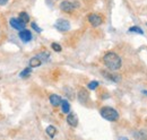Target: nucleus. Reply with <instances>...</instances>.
Listing matches in <instances>:
<instances>
[{
	"mask_svg": "<svg viewBox=\"0 0 147 140\" xmlns=\"http://www.w3.org/2000/svg\"><path fill=\"white\" fill-rule=\"evenodd\" d=\"M103 62L107 66L108 69L115 71L119 70L122 66V60L121 58L114 52H108L104 57H103Z\"/></svg>",
	"mask_w": 147,
	"mask_h": 140,
	"instance_id": "obj_1",
	"label": "nucleus"
},
{
	"mask_svg": "<svg viewBox=\"0 0 147 140\" xmlns=\"http://www.w3.org/2000/svg\"><path fill=\"white\" fill-rule=\"evenodd\" d=\"M101 113V116L108 121H117L119 119V113L117 110L112 108V107H109V106H104L101 108L100 111Z\"/></svg>",
	"mask_w": 147,
	"mask_h": 140,
	"instance_id": "obj_2",
	"label": "nucleus"
},
{
	"mask_svg": "<svg viewBox=\"0 0 147 140\" xmlns=\"http://www.w3.org/2000/svg\"><path fill=\"white\" fill-rule=\"evenodd\" d=\"M55 27L60 32H67L68 30H70V23L67 19H58L55 23Z\"/></svg>",
	"mask_w": 147,
	"mask_h": 140,
	"instance_id": "obj_3",
	"label": "nucleus"
},
{
	"mask_svg": "<svg viewBox=\"0 0 147 140\" xmlns=\"http://www.w3.org/2000/svg\"><path fill=\"white\" fill-rule=\"evenodd\" d=\"M88 22L91 23L92 26L97 27V26H100L103 23V19H102V17L100 15H97V14H91L88 16Z\"/></svg>",
	"mask_w": 147,
	"mask_h": 140,
	"instance_id": "obj_4",
	"label": "nucleus"
},
{
	"mask_svg": "<svg viewBox=\"0 0 147 140\" xmlns=\"http://www.w3.org/2000/svg\"><path fill=\"white\" fill-rule=\"evenodd\" d=\"M9 23H10V26H11L13 28L18 30V31L24 30V28H25V25H26V24H24L19 18H11V19L9 20Z\"/></svg>",
	"mask_w": 147,
	"mask_h": 140,
	"instance_id": "obj_5",
	"label": "nucleus"
},
{
	"mask_svg": "<svg viewBox=\"0 0 147 140\" xmlns=\"http://www.w3.org/2000/svg\"><path fill=\"white\" fill-rule=\"evenodd\" d=\"M60 9L65 13H73L75 9V5L71 3L70 1H62L60 5Z\"/></svg>",
	"mask_w": 147,
	"mask_h": 140,
	"instance_id": "obj_6",
	"label": "nucleus"
},
{
	"mask_svg": "<svg viewBox=\"0 0 147 140\" xmlns=\"http://www.w3.org/2000/svg\"><path fill=\"white\" fill-rule=\"evenodd\" d=\"M19 38L22 40V41H24V42H30L31 40H32V33H31V31H28V30H22L20 32H19Z\"/></svg>",
	"mask_w": 147,
	"mask_h": 140,
	"instance_id": "obj_7",
	"label": "nucleus"
},
{
	"mask_svg": "<svg viewBox=\"0 0 147 140\" xmlns=\"http://www.w3.org/2000/svg\"><path fill=\"white\" fill-rule=\"evenodd\" d=\"M78 100L82 104H86L88 101V93L85 89H80L78 93Z\"/></svg>",
	"mask_w": 147,
	"mask_h": 140,
	"instance_id": "obj_8",
	"label": "nucleus"
},
{
	"mask_svg": "<svg viewBox=\"0 0 147 140\" xmlns=\"http://www.w3.org/2000/svg\"><path fill=\"white\" fill-rule=\"evenodd\" d=\"M67 122H68V124L70 127H74V128L77 127V124H78V118H77V115L74 114V113H69L68 116H67Z\"/></svg>",
	"mask_w": 147,
	"mask_h": 140,
	"instance_id": "obj_9",
	"label": "nucleus"
},
{
	"mask_svg": "<svg viewBox=\"0 0 147 140\" xmlns=\"http://www.w3.org/2000/svg\"><path fill=\"white\" fill-rule=\"evenodd\" d=\"M61 97L59 95H55V94H52L50 96V103L53 105V106H58V105L61 104Z\"/></svg>",
	"mask_w": 147,
	"mask_h": 140,
	"instance_id": "obj_10",
	"label": "nucleus"
},
{
	"mask_svg": "<svg viewBox=\"0 0 147 140\" xmlns=\"http://www.w3.org/2000/svg\"><path fill=\"white\" fill-rule=\"evenodd\" d=\"M41 63H42V61H41V59L40 58H32L31 60H30V67L31 68H36L38 66H41Z\"/></svg>",
	"mask_w": 147,
	"mask_h": 140,
	"instance_id": "obj_11",
	"label": "nucleus"
},
{
	"mask_svg": "<svg viewBox=\"0 0 147 140\" xmlns=\"http://www.w3.org/2000/svg\"><path fill=\"white\" fill-rule=\"evenodd\" d=\"M45 131H47V133H48V136L50 138H53L55 135H57V129H55L53 125H49Z\"/></svg>",
	"mask_w": 147,
	"mask_h": 140,
	"instance_id": "obj_12",
	"label": "nucleus"
},
{
	"mask_svg": "<svg viewBox=\"0 0 147 140\" xmlns=\"http://www.w3.org/2000/svg\"><path fill=\"white\" fill-rule=\"evenodd\" d=\"M103 75H105L109 79H111L112 81H115V83H118V81L121 80V77L119 75H111V73H108V72H103Z\"/></svg>",
	"mask_w": 147,
	"mask_h": 140,
	"instance_id": "obj_13",
	"label": "nucleus"
},
{
	"mask_svg": "<svg viewBox=\"0 0 147 140\" xmlns=\"http://www.w3.org/2000/svg\"><path fill=\"white\" fill-rule=\"evenodd\" d=\"M61 107H62V112L63 113H69V111H70V104L68 103V101H61Z\"/></svg>",
	"mask_w": 147,
	"mask_h": 140,
	"instance_id": "obj_14",
	"label": "nucleus"
},
{
	"mask_svg": "<svg viewBox=\"0 0 147 140\" xmlns=\"http://www.w3.org/2000/svg\"><path fill=\"white\" fill-rule=\"evenodd\" d=\"M19 19H20L24 24H26V23H28V22H30V16H28V14H27V13L22 11V13L19 14Z\"/></svg>",
	"mask_w": 147,
	"mask_h": 140,
	"instance_id": "obj_15",
	"label": "nucleus"
},
{
	"mask_svg": "<svg viewBox=\"0 0 147 140\" xmlns=\"http://www.w3.org/2000/svg\"><path fill=\"white\" fill-rule=\"evenodd\" d=\"M129 32H131V33H137V34H140V35H144V31H143L140 27H138V26H132V27H130V28H129Z\"/></svg>",
	"mask_w": 147,
	"mask_h": 140,
	"instance_id": "obj_16",
	"label": "nucleus"
},
{
	"mask_svg": "<svg viewBox=\"0 0 147 140\" xmlns=\"http://www.w3.org/2000/svg\"><path fill=\"white\" fill-rule=\"evenodd\" d=\"M30 75H31V68H25V69L20 72L19 76H20L22 78H27Z\"/></svg>",
	"mask_w": 147,
	"mask_h": 140,
	"instance_id": "obj_17",
	"label": "nucleus"
},
{
	"mask_svg": "<svg viewBox=\"0 0 147 140\" xmlns=\"http://www.w3.org/2000/svg\"><path fill=\"white\" fill-rule=\"evenodd\" d=\"M97 86H98V81H91L88 85H87V87H88V89H91V90H94V89H96L97 88Z\"/></svg>",
	"mask_w": 147,
	"mask_h": 140,
	"instance_id": "obj_18",
	"label": "nucleus"
},
{
	"mask_svg": "<svg viewBox=\"0 0 147 140\" xmlns=\"http://www.w3.org/2000/svg\"><path fill=\"white\" fill-rule=\"evenodd\" d=\"M51 48L55 50V52H60V51L62 50L61 45H60V44H58V43H52V44H51Z\"/></svg>",
	"mask_w": 147,
	"mask_h": 140,
	"instance_id": "obj_19",
	"label": "nucleus"
},
{
	"mask_svg": "<svg viewBox=\"0 0 147 140\" xmlns=\"http://www.w3.org/2000/svg\"><path fill=\"white\" fill-rule=\"evenodd\" d=\"M37 58H40V59H41V61H42V60L47 61V60L49 59V54H48V53H40V54L37 55Z\"/></svg>",
	"mask_w": 147,
	"mask_h": 140,
	"instance_id": "obj_20",
	"label": "nucleus"
},
{
	"mask_svg": "<svg viewBox=\"0 0 147 140\" xmlns=\"http://www.w3.org/2000/svg\"><path fill=\"white\" fill-rule=\"evenodd\" d=\"M31 26H32V28H33L35 32H37V33H41V32H42V30H41V28L37 26L36 23H32V24H31Z\"/></svg>",
	"mask_w": 147,
	"mask_h": 140,
	"instance_id": "obj_21",
	"label": "nucleus"
},
{
	"mask_svg": "<svg viewBox=\"0 0 147 140\" xmlns=\"http://www.w3.org/2000/svg\"><path fill=\"white\" fill-rule=\"evenodd\" d=\"M8 1H9V0H0V6H5V5H7Z\"/></svg>",
	"mask_w": 147,
	"mask_h": 140,
	"instance_id": "obj_22",
	"label": "nucleus"
},
{
	"mask_svg": "<svg viewBox=\"0 0 147 140\" xmlns=\"http://www.w3.org/2000/svg\"><path fill=\"white\" fill-rule=\"evenodd\" d=\"M143 94H145V95H147V90H143Z\"/></svg>",
	"mask_w": 147,
	"mask_h": 140,
	"instance_id": "obj_23",
	"label": "nucleus"
}]
</instances>
